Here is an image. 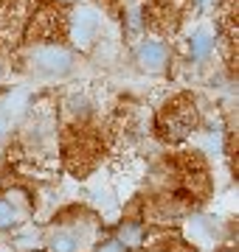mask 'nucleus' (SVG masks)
<instances>
[{"label": "nucleus", "instance_id": "nucleus-1", "mask_svg": "<svg viewBox=\"0 0 239 252\" xmlns=\"http://www.w3.org/2000/svg\"><path fill=\"white\" fill-rule=\"evenodd\" d=\"M76 67V54L71 48L56 45V42H42V45H34L26 56V70L37 79H65L71 76Z\"/></svg>", "mask_w": 239, "mask_h": 252}, {"label": "nucleus", "instance_id": "nucleus-2", "mask_svg": "<svg viewBox=\"0 0 239 252\" xmlns=\"http://www.w3.org/2000/svg\"><path fill=\"white\" fill-rule=\"evenodd\" d=\"M87 244V233L76 221H54L42 230V247L45 252H82Z\"/></svg>", "mask_w": 239, "mask_h": 252}, {"label": "nucleus", "instance_id": "nucleus-3", "mask_svg": "<svg viewBox=\"0 0 239 252\" xmlns=\"http://www.w3.org/2000/svg\"><path fill=\"white\" fill-rule=\"evenodd\" d=\"M99 31H101L99 9H93V6H76L74 14H71V23H68V34L74 39V45L79 51H87L96 42Z\"/></svg>", "mask_w": 239, "mask_h": 252}, {"label": "nucleus", "instance_id": "nucleus-4", "mask_svg": "<svg viewBox=\"0 0 239 252\" xmlns=\"http://www.w3.org/2000/svg\"><path fill=\"white\" fill-rule=\"evenodd\" d=\"M132 59H135V67L141 73H149V76L163 73L169 67V45L160 39H141Z\"/></svg>", "mask_w": 239, "mask_h": 252}, {"label": "nucleus", "instance_id": "nucleus-5", "mask_svg": "<svg viewBox=\"0 0 239 252\" xmlns=\"http://www.w3.org/2000/svg\"><path fill=\"white\" fill-rule=\"evenodd\" d=\"M183 235H186V241L194 244L197 250H208V247L217 244V224L205 213H192L183 221Z\"/></svg>", "mask_w": 239, "mask_h": 252}, {"label": "nucleus", "instance_id": "nucleus-6", "mask_svg": "<svg viewBox=\"0 0 239 252\" xmlns=\"http://www.w3.org/2000/svg\"><path fill=\"white\" fill-rule=\"evenodd\" d=\"M217 48V31L211 26H200L194 28L189 36V59L192 62H205Z\"/></svg>", "mask_w": 239, "mask_h": 252}, {"label": "nucleus", "instance_id": "nucleus-7", "mask_svg": "<svg viewBox=\"0 0 239 252\" xmlns=\"http://www.w3.org/2000/svg\"><path fill=\"white\" fill-rule=\"evenodd\" d=\"M28 207L20 205L14 196H0V233H14L26 224Z\"/></svg>", "mask_w": 239, "mask_h": 252}, {"label": "nucleus", "instance_id": "nucleus-8", "mask_svg": "<svg viewBox=\"0 0 239 252\" xmlns=\"http://www.w3.org/2000/svg\"><path fill=\"white\" fill-rule=\"evenodd\" d=\"M116 238L121 241V247L127 252L132 250H141L144 244H147V224L141 221V219H127V221H121L119 227H116Z\"/></svg>", "mask_w": 239, "mask_h": 252}, {"label": "nucleus", "instance_id": "nucleus-9", "mask_svg": "<svg viewBox=\"0 0 239 252\" xmlns=\"http://www.w3.org/2000/svg\"><path fill=\"white\" fill-rule=\"evenodd\" d=\"M11 244H14L17 250H23V252H34L37 247H42V230H37V227H28V230L17 227Z\"/></svg>", "mask_w": 239, "mask_h": 252}, {"label": "nucleus", "instance_id": "nucleus-10", "mask_svg": "<svg viewBox=\"0 0 239 252\" xmlns=\"http://www.w3.org/2000/svg\"><path fill=\"white\" fill-rule=\"evenodd\" d=\"M93 252H127L124 247H121V241L116 238V235H110V238H101L99 244H96V250Z\"/></svg>", "mask_w": 239, "mask_h": 252}, {"label": "nucleus", "instance_id": "nucleus-11", "mask_svg": "<svg viewBox=\"0 0 239 252\" xmlns=\"http://www.w3.org/2000/svg\"><path fill=\"white\" fill-rule=\"evenodd\" d=\"M11 132V118L6 109H0V143H6V137Z\"/></svg>", "mask_w": 239, "mask_h": 252}, {"label": "nucleus", "instance_id": "nucleus-12", "mask_svg": "<svg viewBox=\"0 0 239 252\" xmlns=\"http://www.w3.org/2000/svg\"><path fill=\"white\" fill-rule=\"evenodd\" d=\"M141 28V11H129V31H138Z\"/></svg>", "mask_w": 239, "mask_h": 252}, {"label": "nucleus", "instance_id": "nucleus-13", "mask_svg": "<svg viewBox=\"0 0 239 252\" xmlns=\"http://www.w3.org/2000/svg\"><path fill=\"white\" fill-rule=\"evenodd\" d=\"M197 9H214V6H220V0H192Z\"/></svg>", "mask_w": 239, "mask_h": 252}, {"label": "nucleus", "instance_id": "nucleus-14", "mask_svg": "<svg viewBox=\"0 0 239 252\" xmlns=\"http://www.w3.org/2000/svg\"><path fill=\"white\" fill-rule=\"evenodd\" d=\"M56 3H65V6H74V3H82V0H56Z\"/></svg>", "mask_w": 239, "mask_h": 252}, {"label": "nucleus", "instance_id": "nucleus-15", "mask_svg": "<svg viewBox=\"0 0 239 252\" xmlns=\"http://www.w3.org/2000/svg\"><path fill=\"white\" fill-rule=\"evenodd\" d=\"M3 70H6V67H3V62H0V79H3Z\"/></svg>", "mask_w": 239, "mask_h": 252}, {"label": "nucleus", "instance_id": "nucleus-16", "mask_svg": "<svg viewBox=\"0 0 239 252\" xmlns=\"http://www.w3.org/2000/svg\"><path fill=\"white\" fill-rule=\"evenodd\" d=\"M225 252H234V250H225Z\"/></svg>", "mask_w": 239, "mask_h": 252}]
</instances>
